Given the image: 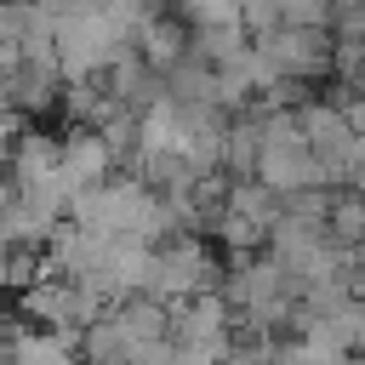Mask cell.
<instances>
[{
    "label": "cell",
    "mask_w": 365,
    "mask_h": 365,
    "mask_svg": "<svg viewBox=\"0 0 365 365\" xmlns=\"http://www.w3.org/2000/svg\"><path fill=\"white\" fill-rule=\"evenodd\" d=\"M51 46H57V74L63 80H103V68L131 51V34L103 11H57L51 17Z\"/></svg>",
    "instance_id": "6da1fadb"
},
{
    "label": "cell",
    "mask_w": 365,
    "mask_h": 365,
    "mask_svg": "<svg viewBox=\"0 0 365 365\" xmlns=\"http://www.w3.org/2000/svg\"><path fill=\"white\" fill-rule=\"evenodd\" d=\"M217 279H222L217 251H211L200 234H171V240H160V245L148 251V279H143V291L160 297V302H177V297H188V291H211Z\"/></svg>",
    "instance_id": "7a4b0ae2"
},
{
    "label": "cell",
    "mask_w": 365,
    "mask_h": 365,
    "mask_svg": "<svg viewBox=\"0 0 365 365\" xmlns=\"http://www.w3.org/2000/svg\"><path fill=\"white\" fill-rule=\"evenodd\" d=\"M103 308H108V297L86 291V285H74V279H63V274H46V268L17 291V319H29V325L80 331V325H91Z\"/></svg>",
    "instance_id": "3957f363"
},
{
    "label": "cell",
    "mask_w": 365,
    "mask_h": 365,
    "mask_svg": "<svg viewBox=\"0 0 365 365\" xmlns=\"http://www.w3.org/2000/svg\"><path fill=\"white\" fill-rule=\"evenodd\" d=\"M251 177H262L274 194H291V188H325L319 160L308 154V143H285V137H257Z\"/></svg>",
    "instance_id": "277c9868"
},
{
    "label": "cell",
    "mask_w": 365,
    "mask_h": 365,
    "mask_svg": "<svg viewBox=\"0 0 365 365\" xmlns=\"http://www.w3.org/2000/svg\"><path fill=\"white\" fill-rule=\"evenodd\" d=\"M57 171H63V182H68V188L103 182V177L114 171V154H108V143L97 137V125L68 120V125L57 131Z\"/></svg>",
    "instance_id": "5b68a950"
},
{
    "label": "cell",
    "mask_w": 365,
    "mask_h": 365,
    "mask_svg": "<svg viewBox=\"0 0 365 365\" xmlns=\"http://www.w3.org/2000/svg\"><path fill=\"white\" fill-rule=\"evenodd\" d=\"M0 348L11 354V365H80V348H74V331H57V325H6Z\"/></svg>",
    "instance_id": "8992f818"
},
{
    "label": "cell",
    "mask_w": 365,
    "mask_h": 365,
    "mask_svg": "<svg viewBox=\"0 0 365 365\" xmlns=\"http://www.w3.org/2000/svg\"><path fill=\"white\" fill-rule=\"evenodd\" d=\"M103 91H108L120 108H131V114H137V108H148V103L165 91V80H160V68H154V63H143V57H137V46H131V51H120V57L103 68Z\"/></svg>",
    "instance_id": "52a82bcc"
},
{
    "label": "cell",
    "mask_w": 365,
    "mask_h": 365,
    "mask_svg": "<svg viewBox=\"0 0 365 365\" xmlns=\"http://www.w3.org/2000/svg\"><path fill=\"white\" fill-rule=\"evenodd\" d=\"M325 228H331V240H342V245H359V234H365V205H359V188H331Z\"/></svg>",
    "instance_id": "ba28073f"
},
{
    "label": "cell",
    "mask_w": 365,
    "mask_h": 365,
    "mask_svg": "<svg viewBox=\"0 0 365 365\" xmlns=\"http://www.w3.org/2000/svg\"><path fill=\"white\" fill-rule=\"evenodd\" d=\"M211 234H217V245L228 251V257H245V251H262V222H251V217H240V211H217L211 217Z\"/></svg>",
    "instance_id": "9c48e42d"
},
{
    "label": "cell",
    "mask_w": 365,
    "mask_h": 365,
    "mask_svg": "<svg viewBox=\"0 0 365 365\" xmlns=\"http://www.w3.org/2000/svg\"><path fill=\"white\" fill-rule=\"evenodd\" d=\"M0 257H6V240H0Z\"/></svg>",
    "instance_id": "30bf717a"
}]
</instances>
